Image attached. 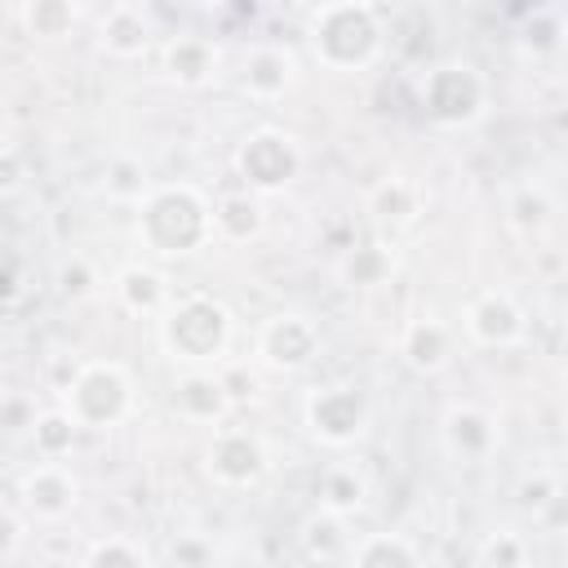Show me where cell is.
I'll list each match as a JSON object with an SVG mask.
<instances>
[{
  "label": "cell",
  "instance_id": "6da1fadb",
  "mask_svg": "<svg viewBox=\"0 0 568 568\" xmlns=\"http://www.w3.org/2000/svg\"><path fill=\"white\" fill-rule=\"evenodd\" d=\"M133 209H138V244L155 262H178L217 244L213 195L195 182H155Z\"/></svg>",
  "mask_w": 568,
  "mask_h": 568
},
{
  "label": "cell",
  "instance_id": "7a4b0ae2",
  "mask_svg": "<svg viewBox=\"0 0 568 568\" xmlns=\"http://www.w3.org/2000/svg\"><path fill=\"white\" fill-rule=\"evenodd\" d=\"M306 49L324 71L355 75L386 53L382 13L368 0H324L306 18Z\"/></svg>",
  "mask_w": 568,
  "mask_h": 568
},
{
  "label": "cell",
  "instance_id": "3957f363",
  "mask_svg": "<svg viewBox=\"0 0 568 568\" xmlns=\"http://www.w3.org/2000/svg\"><path fill=\"white\" fill-rule=\"evenodd\" d=\"M155 337L178 368H217L231 359L235 315L209 293H178L155 320Z\"/></svg>",
  "mask_w": 568,
  "mask_h": 568
},
{
  "label": "cell",
  "instance_id": "277c9868",
  "mask_svg": "<svg viewBox=\"0 0 568 568\" xmlns=\"http://www.w3.org/2000/svg\"><path fill=\"white\" fill-rule=\"evenodd\" d=\"M62 408L80 422V430H115L138 413L133 373L120 359H84L71 364V377L62 386Z\"/></svg>",
  "mask_w": 568,
  "mask_h": 568
},
{
  "label": "cell",
  "instance_id": "5b68a950",
  "mask_svg": "<svg viewBox=\"0 0 568 568\" xmlns=\"http://www.w3.org/2000/svg\"><path fill=\"white\" fill-rule=\"evenodd\" d=\"M417 102H422L430 124H439V129H470L488 111V80H484V71L475 62L453 58V62H439V67L422 71Z\"/></svg>",
  "mask_w": 568,
  "mask_h": 568
},
{
  "label": "cell",
  "instance_id": "8992f818",
  "mask_svg": "<svg viewBox=\"0 0 568 568\" xmlns=\"http://www.w3.org/2000/svg\"><path fill=\"white\" fill-rule=\"evenodd\" d=\"M231 164H235V178H240L248 191H257V195H284V191L302 178L306 155H302V142H297L288 129L257 124V129H248V133L240 138Z\"/></svg>",
  "mask_w": 568,
  "mask_h": 568
},
{
  "label": "cell",
  "instance_id": "52a82bcc",
  "mask_svg": "<svg viewBox=\"0 0 568 568\" xmlns=\"http://www.w3.org/2000/svg\"><path fill=\"white\" fill-rule=\"evenodd\" d=\"M302 422L311 430L315 444L333 448V453H346L355 444L368 439V426H373V404L359 386L351 382H328V386H315L306 390L302 399Z\"/></svg>",
  "mask_w": 568,
  "mask_h": 568
},
{
  "label": "cell",
  "instance_id": "ba28073f",
  "mask_svg": "<svg viewBox=\"0 0 568 568\" xmlns=\"http://www.w3.org/2000/svg\"><path fill=\"white\" fill-rule=\"evenodd\" d=\"M271 470V444L253 430V426H213L209 444H204V475L226 488V493H244L257 488Z\"/></svg>",
  "mask_w": 568,
  "mask_h": 568
},
{
  "label": "cell",
  "instance_id": "9c48e42d",
  "mask_svg": "<svg viewBox=\"0 0 568 568\" xmlns=\"http://www.w3.org/2000/svg\"><path fill=\"white\" fill-rule=\"evenodd\" d=\"M253 359L266 373H302L320 359V324L306 311H275L253 333Z\"/></svg>",
  "mask_w": 568,
  "mask_h": 568
},
{
  "label": "cell",
  "instance_id": "30bf717a",
  "mask_svg": "<svg viewBox=\"0 0 568 568\" xmlns=\"http://www.w3.org/2000/svg\"><path fill=\"white\" fill-rule=\"evenodd\" d=\"M462 337L479 351H510L528 342V311L510 288H479L462 306Z\"/></svg>",
  "mask_w": 568,
  "mask_h": 568
},
{
  "label": "cell",
  "instance_id": "8fae6325",
  "mask_svg": "<svg viewBox=\"0 0 568 568\" xmlns=\"http://www.w3.org/2000/svg\"><path fill=\"white\" fill-rule=\"evenodd\" d=\"M31 524H62L80 506V479L62 457H36L9 497Z\"/></svg>",
  "mask_w": 568,
  "mask_h": 568
},
{
  "label": "cell",
  "instance_id": "7c38bea8",
  "mask_svg": "<svg viewBox=\"0 0 568 568\" xmlns=\"http://www.w3.org/2000/svg\"><path fill=\"white\" fill-rule=\"evenodd\" d=\"M439 444L457 466H484L501 448V426L484 404L453 399L439 417Z\"/></svg>",
  "mask_w": 568,
  "mask_h": 568
},
{
  "label": "cell",
  "instance_id": "4fadbf2b",
  "mask_svg": "<svg viewBox=\"0 0 568 568\" xmlns=\"http://www.w3.org/2000/svg\"><path fill=\"white\" fill-rule=\"evenodd\" d=\"M462 342H466V337H462L457 324H448V320H439V315H413V320L399 328L395 351H399V359H404L417 377H439L444 368H453Z\"/></svg>",
  "mask_w": 568,
  "mask_h": 568
},
{
  "label": "cell",
  "instance_id": "5bb4252c",
  "mask_svg": "<svg viewBox=\"0 0 568 568\" xmlns=\"http://www.w3.org/2000/svg\"><path fill=\"white\" fill-rule=\"evenodd\" d=\"M169 408L191 422V426H222L235 408L226 382H222V368H182L178 382H173V395H169Z\"/></svg>",
  "mask_w": 568,
  "mask_h": 568
},
{
  "label": "cell",
  "instance_id": "9a60e30c",
  "mask_svg": "<svg viewBox=\"0 0 568 568\" xmlns=\"http://www.w3.org/2000/svg\"><path fill=\"white\" fill-rule=\"evenodd\" d=\"M235 84H240V93H244L248 102L271 106V102H280V98L297 84V58H293L284 44H257V49L244 53Z\"/></svg>",
  "mask_w": 568,
  "mask_h": 568
},
{
  "label": "cell",
  "instance_id": "2e32d148",
  "mask_svg": "<svg viewBox=\"0 0 568 568\" xmlns=\"http://www.w3.org/2000/svg\"><path fill=\"white\" fill-rule=\"evenodd\" d=\"M426 209V191L422 182L404 178V173H390V178H377L368 191H364V213L368 222L382 231V235H399L408 231Z\"/></svg>",
  "mask_w": 568,
  "mask_h": 568
},
{
  "label": "cell",
  "instance_id": "e0dca14e",
  "mask_svg": "<svg viewBox=\"0 0 568 568\" xmlns=\"http://www.w3.org/2000/svg\"><path fill=\"white\" fill-rule=\"evenodd\" d=\"M151 36H155V27H151L146 9L133 4V0H115V4L102 13V22H98V49H102L106 58H115V62H138V58H146V53H151Z\"/></svg>",
  "mask_w": 568,
  "mask_h": 568
},
{
  "label": "cell",
  "instance_id": "ac0fdd59",
  "mask_svg": "<svg viewBox=\"0 0 568 568\" xmlns=\"http://www.w3.org/2000/svg\"><path fill=\"white\" fill-rule=\"evenodd\" d=\"M160 67H164V80L178 84V89H204L217 80V67H222V53L209 36H173L160 53Z\"/></svg>",
  "mask_w": 568,
  "mask_h": 568
},
{
  "label": "cell",
  "instance_id": "d6986e66",
  "mask_svg": "<svg viewBox=\"0 0 568 568\" xmlns=\"http://www.w3.org/2000/svg\"><path fill=\"white\" fill-rule=\"evenodd\" d=\"M173 284L160 266H146V262H133V266H120L115 271V302L129 311V315H142V320H160L173 302Z\"/></svg>",
  "mask_w": 568,
  "mask_h": 568
},
{
  "label": "cell",
  "instance_id": "ffe728a7",
  "mask_svg": "<svg viewBox=\"0 0 568 568\" xmlns=\"http://www.w3.org/2000/svg\"><path fill=\"white\" fill-rule=\"evenodd\" d=\"M213 231L217 244H253L266 235V204L257 191L240 186V191H222L213 200Z\"/></svg>",
  "mask_w": 568,
  "mask_h": 568
},
{
  "label": "cell",
  "instance_id": "44dd1931",
  "mask_svg": "<svg viewBox=\"0 0 568 568\" xmlns=\"http://www.w3.org/2000/svg\"><path fill=\"white\" fill-rule=\"evenodd\" d=\"M395 266H399V253L390 240H364V244H351L342 253L337 280L346 288H382V284H390Z\"/></svg>",
  "mask_w": 568,
  "mask_h": 568
},
{
  "label": "cell",
  "instance_id": "7402d4cb",
  "mask_svg": "<svg viewBox=\"0 0 568 568\" xmlns=\"http://www.w3.org/2000/svg\"><path fill=\"white\" fill-rule=\"evenodd\" d=\"M351 546H355V537L346 532V515H333L324 506H315V515H306V524H302V555L306 559L351 564Z\"/></svg>",
  "mask_w": 568,
  "mask_h": 568
},
{
  "label": "cell",
  "instance_id": "603a6c76",
  "mask_svg": "<svg viewBox=\"0 0 568 568\" xmlns=\"http://www.w3.org/2000/svg\"><path fill=\"white\" fill-rule=\"evenodd\" d=\"M506 222H510V231H515L519 240H541V235L550 231V222H555V204H550L546 186H537V182H515V186L506 191Z\"/></svg>",
  "mask_w": 568,
  "mask_h": 568
},
{
  "label": "cell",
  "instance_id": "cb8c5ba5",
  "mask_svg": "<svg viewBox=\"0 0 568 568\" xmlns=\"http://www.w3.org/2000/svg\"><path fill=\"white\" fill-rule=\"evenodd\" d=\"M364 497H368V479L355 470V462H328L320 470V479H315V501L324 510H333V515L351 519L364 506Z\"/></svg>",
  "mask_w": 568,
  "mask_h": 568
},
{
  "label": "cell",
  "instance_id": "d4e9b609",
  "mask_svg": "<svg viewBox=\"0 0 568 568\" xmlns=\"http://www.w3.org/2000/svg\"><path fill=\"white\" fill-rule=\"evenodd\" d=\"M18 22L31 40H67L80 22V0H22Z\"/></svg>",
  "mask_w": 568,
  "mask_h": 568
},
{
  "label": "cell",
  "instance_id": "484cf974",
  "mask_svg": "<svg viewBox=\"0 0 568 568\" xmlns=\"http://www.w3.org/2000/svg\"><path fill=\"white\" fill-rule=\"evenodd\" d=\"M351 564L355 568H417L422 550L404 532H364L351 546Z\"/></svg>",
  "mask_w": 568,
  "mask_h": 568
},
{
  "label": "cell",
  "instance_id": "4316f807",
  "mask_svg": "<svg viewBox=\"0 0 568 568\" xmlns=\"http://www.w3.org/2000/svg\"><path fill=\"white\" fill-rule=\"evenodd\" d=\"M519 49L528 58H555L568 49V22L559 9H532L519 22Z\"/></svg>",
  "mask_w": 568,
  "mask_h": 568
},
{
  "label": "cell",
  "instance_id": "83f0119b",
  "mask_svg": "<svg viewBox=\"0 0 568 568\" xmlns=\"http://www.w3.org/2000/svg\"><path fill=\"white\" fill-rule=\"evenodd\" d=\"M75 435H80V422L58 404V408H44V413H36V422H31V448H36V457H71V448H75Z\"/></svg>",
  "mask_w": 568,
  "mask_h": 568
},
{
  "label": "cell",
  "instance_id": "f1b7e54d",
  "mask_svg": "<svg viewBox=\"0 0 568 568\" xmlns=\"http://www.w3.org/2000/svg\"><path fill=\"white\" fill-rule=\"evenodd\" d=\"M151 559H155V555H151L142 541L124 537V532L98 537V541H89V546L80 550V564H84V568H146Z\"/></svg>",
  "mask_w": 568,
  "mask_h": 568
},
{
  "label": "cell",
  "instance_id": "f546056e",
  "mask_svg": "<svg viewBox=\"0 0 568 568\" xmlns=\"http://www.w3.org/2000/svg\"><path fill=\"white\" fill-rule=\"evenodd\" d=\"M528 559H532V546L524 541V532H510V528L488 532L475 546V564H484V568H524Z\"/></svg>",
  "mask_w": 568,
  "mask_h": 568
},
{
  "label": "cell",
  "instance_id": "4dcf8cb0",
  "mask_svg": "<svg viewBox=\"0 0 568 568\" xmlns=\"http://www.w3.org/2000/svg\"><path fill=\"white\" fill-rule=\"evenodd\" d=\"M151 186H155V182L146 178L142 160H133V155L111 160V169H106V195H111L115 204H138V200H142Z\"/></svg>",
  "mask_w": 568,
  "mask_h": 568
},
{
  "label": "cell",
  "instance_id": "1f68e13d",
  "mask_svg": "<svg viewBox=\"0 0 568 568\" xmlns=\"http://www.w3.org/2000/svg\"><path fill=\"white\" fill-rule=\"evenodd\" d=\"M53 284H58V293L67 297V302H84V297H93L98 293V266L89 262V257H80V253H71L62 266H58V275H53Z\"/></svg>",
  "mask_w": 568,
  "mask_h": 568
},
{
  "label": "cell",
  "instance_id": "d6a6232c",
  "mask_svg": "<svg viewBox=\"0 0 568 568\" xmlns=\"http://www.w3.org/2000/svg\"><path fill=\"white\" fill-rule=\"evenodd\" d=\"M217 559V550H213V541H204L200 532H182L173 546H169V564H182V568H204V564H213Z\"/></svg>",
  "mask_w": 568,
  "mask_h": 568
},
{
  "label": "cell",
  "instance_id": "836d02e7",
  "mask_svg": "<svg viewBox=\"0 0 568 568\" xmlns=\"http://www.w3.org/2000/svg\"><path fill=\"white\" fill-rule=\"evenodd\" d=\"M555 493H559V479H555V475H546V470H537L532 479H524V484H519V506L537 515Z\"/></svg>",
  "mask_w": 568,
  "mask_h": 568
},
{
  "label": "cell",
  "instance_id": "e575fe53",
  "mask_svg": "<svg viewBox=\"0 0 568 568\" xmlns=\"http://www.w3.org/2000/svg\"><path fill=\"white\" fill-rule=\"evenodd\" d=\"M217 368H222V382H226V390H231V399H235V404H244V399H253V395H257V377H253L248 368H240V364H231V359H226V364H217Z\"/></svg>",
  "mask_w": 568,
  "mask_h": 568
},
{
  "label": "cell",
  "instance_id": "d590c367",
  "mask_svg": "<svg viewBox=\"0 0 568 568\" xmlns=\"http://www.w3.org/2000/svg\"><path fill=\"white\" fill-rule=\"evenodd\" d=\"M537 519H541V528H555V524H568V493L559 488L541 510H537Z\"/></svg>",
  "mask_w": 568,
  "mask_h": 568
},
{
  "label": "cell",
  "instance_id": "8d00e7d4",
  "mask_svg": "<svg viewBox=\"0 0 568 568\" xmlns=\"http://www.w3.org/2000/svg\"><path fill=\"white\" fill-rule=\"evenodd\" d=\"M200 4H209V9H222V4H231V0H200Z\"/></svg>",
  "mask_w": 568,
  "mask_h": 568
},
{
  "label": "cell",
  "instance_id": "74e56055",
  "mask_svg": "<svg viewBox=\"0 0 568 568\" xmlns=\"http://www.w3.org/2000/svg\"><path fill=\"white\" fill-rule=\"evenodd\" d=\"M559 368H564V382H568V351H564V359H559Z\"/></svg>",
  "mask_w": 568,
  "mask_h": 568
}]
</instances>
